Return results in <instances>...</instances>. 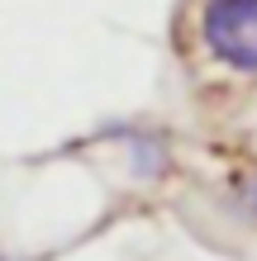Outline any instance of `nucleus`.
Masks as SVG:
<instances>
[{"instance_id":"f257e3e1","label":"nucleus","mask_w":257,"mask_h":261,"mask_svg":"<svg viewBox=\"0 0 257 261\" xmlns=\"http://www.w3.org/2000/svg\"><path fill=\"white\" fill-rule=\"evenodd\" d=\"M205 48L238 71H257V0H205Z\"/></svg>"}]
</instances>
